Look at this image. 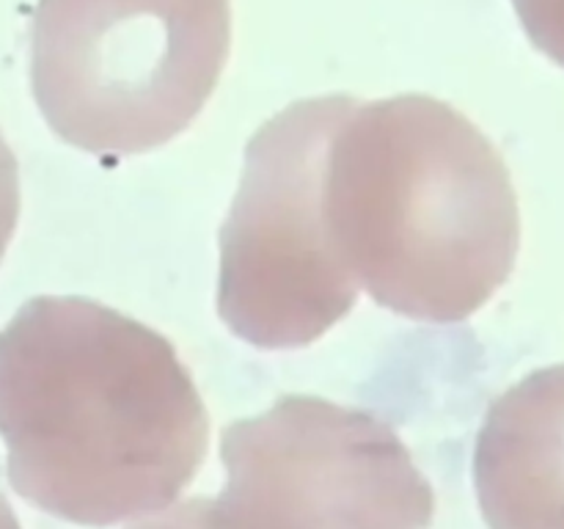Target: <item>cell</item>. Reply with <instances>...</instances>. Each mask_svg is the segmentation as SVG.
Here are the masks:
<instances>
[{"instance_id": "3957f363", "label": "cell", "mask_w": 564, "mask_h": 529, "mask_svg": "<svg viewBox=\"0 0 564 529\" xmlns=\"http://www.w3.org/2000/svg\"><path fill=\"white\" fill-rule=\"evenodd\" d=\"M231 50V0H39L33 94L55 136L127 158L193 125Z\"/></svg>"}, {"instance_id": "6da1fadb", "label": "cell", "mask_w": 564, "mask_h": 529, "mask_svg": "<svg viewBox=\"0 0 564 529\" xmlns=\"http://www.w3.org/2000/svg\"><path fill=\"white\" fill-rule=\"evenodd\" d=\"M0 428L17 488L83 527L174 505L209 450L207 408L174 345L77 295L25 303L0 336Z\"/></svg>"}, {"instance_id": "7a4b0ae2", "label": "cell", "mask_w": 564, "mask_h": 529, "mask_svg": "<svg viewBox=\"0 0 564 529\" xmlns=\"http://www.w3.org/2000/svg\"><path fill=\"white\" fill-rule=\"evenodd\" d=\"M339 257L375 303L460 323L516 268V187L471 119L424 94L352 102L325 169Z\"/></svg>"}, {"instance_id": "277c9868", "label": "cell", "mask_w": 564, "mask_h": 529, "mask_svg": "<svg viewBox=\"0 0 564 529\" xmlns=\"http://www.w3.org/2000/svg\"><path fill=\"white\" fill-rule=\"evenodd\" d=\"M356 99L292 102L248 141L242 180L220 229L218 314L262 350L317 342L358 301L325 215L330 141Z\"/></svg>"}, {"instance_id": "52a82bcc", "label": "cell", "mask_w": 564, "mask_h": 529, "mask_svg": "<svg viewBox=\"0 0 564 529\" xmlns=\"http://www.w3.org/2000/svg\"><path fill=\"white\" fill-rule=\"evenodd\" d=\"M512 6L534 47L564 66V0H512Z\"/></svg>"}, {"instance_id": "5b68a950", "label": "cell", "mask_w": 564, "mask_h": 529, "mask_svg": "<svg viewBox=\"0 0 564 529\" xmlns=\"http://www.w3.org/2000/svg\"><path fill=\"white\" fill-rule=\"evenodd\" d=\"M226 485L209 529H427L435 494L375 413L286 395L220 435Z\"/></svg>"}, {"instance_id": "ba28073f", "label": "cell", "mask_w": 564, "mask_h": 529, "mask_svg": "<svg viewBox=\"0 0 564 529\" xmlns=\"http://www.w3.org/2000/svg\"><path fill=\"white\" fill-rule=\"evenodd\" d=\"M130 529H209L207 499L196 496V499H185L180 505H169L152 516H143V521Z\"/></svg>"}, {"instance_id": "8992f818", "label": "cell", "mask_w": 564, "mask_h": 529, "mask_svg": "<svg viewBox=\"0 0 564 529\" xmlns=\"http://www.w3.org/2000/svg\"><path fill=\"white\" fill-rule=\"evenodd\" d=\"M474 483L490 529H564V364L527 375L490 406Z\"/></svg>"}]
</instances>
